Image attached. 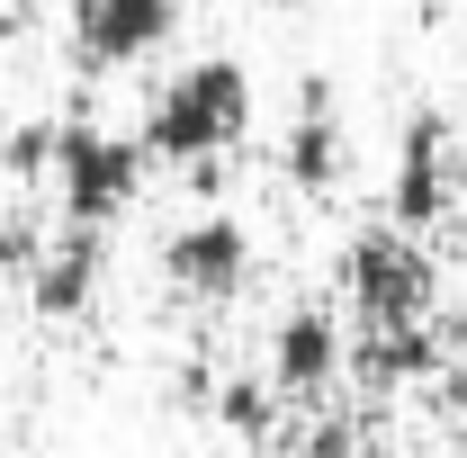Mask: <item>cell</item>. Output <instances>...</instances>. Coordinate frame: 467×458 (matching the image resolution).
I'll use <instances>...</instances> for the list:
<instances>
[{
	"label": "cell",
	"mask_w": 467,
	"mask_h": 458,
	"mask_svg": "<svg viewBox=\"0 0 467 458\" xmlns=\"http://www.w3.org/2000/svg\"><path fill=\"white\" fill-rule=\"evenodd\" d=\"M252 135V72L234 55H198L180 63L171 81L153 90V109L135 126V144H144V162H207V153H234Z\"/></svg>",
	"instance_id": "obj_1"
},
{
	"label": "cell",
	"mask_w": 467,
	"mask_h": 458,
	"mask_svg": "<svg viewBox=\"0 0 467 458\" xmlns=\"http://www.w3.org/2000/svg\"><path fill=\"white\" fill-rule=\"evenodd\" d=\"M46 180H55L63 225H99V234H109L117 216L144 198V144L117 135V126H99V117H63Z\"/></svg>",
	"instance_id": "obj_2"
},
{
	"label": "cell",
	"mask_w": 467,
	"mask_h": 458,
	"mask_svg": "<svg viewBox=\"0 0 467 458\" xmlns=\"http://www.w3.org/2000/svg\"><path fill=\"white\" fill-rule=\"evenodd\" d=\"M342 287H350V306H359V324H422L441 270H431L422 234L387 225V234H359L342 252Z\"/></svg>",
	"instance_id": "obj_3"
},
{
	"label": "cell",
	"mask_w": 467,
	"mask_h": 458,
	"mask_svg": "<svg viewBox=\"0 0 467 458\" xmlns=\"http://www.w3.org/2000/svg\"><path fill=\"white\" fill-rule=\"evenodd\" d=\"M450 207H459V135L441 109H413L396 144V180H387V216L405 234H431Z\"/></svg>",
	"instance_id": "obj_4"
},
{
	"label": "cell",
	"mask_w": 467,
	"mask_h": 458,
	"mask_svg": "<svg viewBox=\"0 0 467 458\" xmlns=\"http://www.w3.org/2000/svg\"><path fill=\"white\" fill-rule=\"evenodd\" d=\"M162 279H171V297H189V306H225L234 287L252 279V234H243V216H225V207L189 216V225L162 243Z\"/></svg>",
	"instance_id": "obj_5"
},
{
	"label": "cell",
	"mask_w": 467,
	"mask_h": 458,
	"mask_svg": "<svg viewBox=\"0 0 467 458\" xmlns=\"http://www.w3.org/2000/svg\"><path fill=\"white\" fill-rule=\"evenodd\" d=\"M180 27V0H72V63L81 72H126L162 55Z\"/></svg>",
	"instance_id": "obj_6"
},
{
	"label": "cell",
	"mask_w": 467,
	"mask_h": 458,
	"mask_svg": "<svg viewBox=\"0 0 467 458\" xmlns=\"http://www.w3.org/2000/svg\"><path fill=\"white\" fill-rule=\"evenodd\" d=\"M18 279H27V306H36L46 324H81L90 297H99V279H109V234L99 225H63L55 243H36V261H27Z\"/></svg>",
	"instance_id": "obj_7"
},
{
	"label": "cell",
	"mask_w": 467,
	"mask_h": 458,
	"mask_svg": "<svg viewBox=\"0 0 467 458\" xmlns=\"http://www.w3.org/2000/svg\"><path fill=\"white\" fill-rule=\"evenodd\" d=\"M279 172L306 198H333L342 189V117H333V81L324 72H306V90H296V117L279 135Z\"/></svg>",
	"instance_id": "obj_8"
},
{
	"label": "cell",
	"mask_w": 467,
	"mask_h": 458,
	"mask_svg": "<svg viewBox=\"0 0 467 458\" xmlns=\"http://www.w3.org/2000/svg\"><path fill=\"white\" fill-rule=\"evenodd\" d=\"M342 350H350L342 324L306 306V315H288V324L270 333V387H279V396H324V387L342 378Z\"/></svg>",
	"instance_id": "obj_9"
},
{
	"label": "cell",
	"mask_w": 467,
	"mask_h": 458,
	"mask_svg": "<svg viewBox=\"0 0 467 458\" xmlns=\"http://www.w3.org/2000/svg\"><path fill=\"white\" fill-rule=\"evenodd\" d=\"M216 422H225L234 441H270V422H279V387H261V378L216 387Z\"/></svg>",
	"instance_id": "obj_10"
},
{
	"label": "cell",
	"mask_w": 467,
	"mask_h": 458,
	"mask_svg": "<svg viewBox=\"0 0 467 458\" xmlns=\"http://www.w3.org/2000/svg\"><path fill=\"white\" fill-rule=\"evenodd\" d=\"M55 162V126H18V135H0V172L9 180H46Z\"/></svg>",
	"instance_id": "obj_11"
},
{
	"label": "cell",
	"mask_w": 467,
	"mask_h": 458,
	"mask_svg": "<svg viewBox=\"0 0 467 458\" xmlns=\"http://www.w3.org/2000/svg\"><path fill=\"white\" fill-rule=\"evenodd\" d=\"M36 243H46V234L27 225V216H0V270H9V279H18V270H27V261H36Z\"/></svg>",
	"instance_id": "obj_12"
},
{
	"label": "cell",
	"mask_w": 467,
	"mask_h": 458,
	"mask_svg": "<svg viewBox=\"0 0 467 458\" xmlns=\"http://www.w3.org/2000/svg\"><path fill=\"white\" fill-rule=\"evenodd\" d=\"M296 458H359V432H350V422H315Z\"/></svg>",
	"instance_id": "obj_13"
},
{
	"label": "cell",
	"mask_w": 467,
	"mask_h": 458,
	"mask_svg": "<svg viewBox=\"0 0 467 458\" xmlns=\"http://www.w3.org/2000/svg\"><path fill=\"white\" fill-rule=\"evenodd\" d=\"M18 27H27V18H18V9H0V55L18 46Z\"/></svg>",
	"instance_id": "obj_14"
},
{
	"label": "cell",
	"mask_w": 467,
	"mask_h": 458,
	"mask_svg": "<svg viewBox=\"0 0 467 458\" xmlns=\"http://www.w3.org/2000/svg\"><path fill=\"white\" fill-rule=\"evenodd\" d=\"M261 9H306V0H261Z\"/></svg>",
	"instance_id": "obj_15"
},
{
	"label": "cell",
	"mask_w": 467,
	"mask_h": 458,
	"mask_svg": "<svg viewBox=\"0 0 467 458\" xmlns=\"http://www.w3.org/2000/svg\"><path fill=\"white\" fill-rule=\"evenodd\" d=\"M459 189H467V144H459Z\"/></svg>",
	"instance_id": "obj_16"
}]
</instances>
